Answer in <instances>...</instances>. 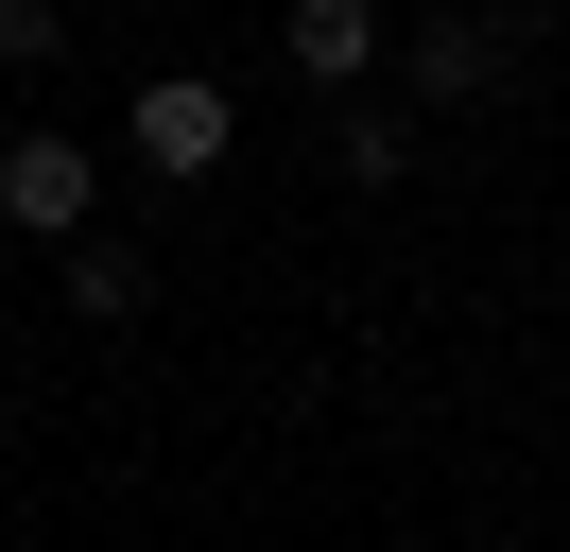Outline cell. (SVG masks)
Returning <instances> with one entry per match:
<instances>
[{
    "instance_id": "cell-2",
    "label": "cell",
    "mask_w": 570,
    "mask_h": 552,
    "mask_svg": "<svg viewBox=\"0 0 570 552\" xmlns=\"http://www.w3.org/2000/svg\"><path fill=\"white\" fill-rule=\"evenodd\" d=\"M139 156L156 172H208L225 156V87H208V69H156V87H139Z\"/></svg>"
},
{
    "instance_id": "cell-5",
    "label": "cell",
    "mask_w": 570,
    "mask_h": 552,
    "mask_svg": "<svg viewBox=\"0 0 570 552\" xmlns=\"http://www.w3.org/2000/svg\"><path fill=\"white\" fill-rule=\"evenodd\" d=\"M484 69H501V18H415V87L432 103H466Z\"/></svg>"
},
{
    "instance_id": "cell-4",
    "label": "cell",
    "mask_w": 570,
    "mask_h": 552,
    "mask_svg": "<svg viewBox=\"0 0 570 552\" xmlns=\"http://www.w3.org/2000/svg\"><path fill=\"white\" fill-rule=\"evenodd\" d=\"M52 294H70L87 328H121V310L156 294V259H139V241H70V259H52Z\"/></svg>"
},
{
    "instance_id": "cell-7",
    "label": "cell",
    "mask_w": 570,
    "mask_h": 552,
    "mask_svg": "<svg viewBox=\"0 0 570 552\" xmlns=\"http://www.w3.org/2000/svg\"><path fill=\"white\" fill-rule=\"evenodd\" d=\"M52 52V0H0V69H36Z\"/></svg>"
},
{
    "instance_id": "cell-6",
    "label": "cell",
    "mask_w": 570,
    "mask_h": 552,
    "mask_svg": "<svg viewBox=\"0 0 570 552\" xmlns=\"http://www.w3.org/2000/svg\"><path fill=\"white\" fill-rule=\"evenodd\" d=\"M397 156H415V138H397L381 103H363V121H328V172H346V190H397Z\"/></svg>"
},
{
    "instance_id": "cell-3",
    "label": "cell",
    "mask_w": 570,
    "mask_h": 552,
    "mask_svg": "<svg viewBox=\"0 0 570 552\" xmlns=\"http://www.w3.org/2000/svg\"><path fill=\"white\" fill-rule=\"evenodd\" d=\"M294 69H312V87H363V69H381V18H363V0H294Z\"/></svg>"
},
{
    "instance_id": "cell-1",
    "label": "cell",
    "mask_w": 570,
    "mask_h": 552,
    "mask_svg": "<svg viewBox=\"0 0 570 552\" xmlns=\"http://www.w3.org/2000/svg\"><path fill=\"white\" fill-rule=\"evenodd\" d=\"M87 190H105L87 138H18V156H0V207H18L36 241H87Z\"/></svg>"
}]
</instances>
